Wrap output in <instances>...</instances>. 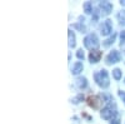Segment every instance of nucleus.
<instances>
[{
	"mask_svg": "<svg viewBox=\"0 0 125 124\" xmlns=\"http://www.w3.org/2000/svg\"><path fill=\"white\" fill-rule=\"evenodd\" d=\"M116 107H115V104L111 101V103H109V105H106L104 109H101V113H100V115H101V118L103 119H105V120H110V119H113L114 117H116Z\"/></svg>",
	"mask_w": 125,
	"mask_h": 124,
	"instance_id": "f03ea898",
	"label": "nucleus"
},
{
	"mask_svg": "<svg viewBox=\"0 0 125 124\" xmlns=\"http://www.w3.org/2000/svg\"><path fill=\"white\" fill-rule=\"evenodd\" d=\"M75 85H76L79 89H85V88L88 87V80H86V78H84V77H79V78H76V80H75Z\"/></svg>",
	"mask_w": 125,
	"mask_h": 124,
	"instance_id": "1a4fd4ad",
	"label": "nucleus"
},
{
	"mask_svg": "<svg viewBox=\"0 0 125 124\" xmlns=\"http://www.w3.org/2000/svg\"><path fill=\"white\" fill-rule=\"evenodd\" d=\"M118 19H119V23L125 26V10H123V11L118 14Z\"/></svg>",
	"mask_w": 125,
	"mask_h": 124,
	"instance_id": "4468645a",
	"label": "nucleus"
},
{
	"mask_svg": "<svg viewBox=\"0 0 125 124\" xmlns=\"http://www.w3.org/2000/svg\"><path fill=\"white\" fill-rule=\"evenodd\" d=\"M113 32V25H111V20H105L101 26H100V33L103 35H109Z\"/></svg>",
	"mask_w": 125,
	"mask_h": 124,
	"instance_id": "423d86ee",
	"label": "nucleus"
},
{
	"mask_svg": "<svg viewBox=\"0 0 125 124\" xmlns=\"http://www.w3.org/2000/svg\"><path fill=\"white\" fill-rule=\"evenodd\" d=\"M68 35H69V46L70 48H74L75 46V44H76V39H75V34H74V32L73 30H68Z\"/></svg>",
	"mask_w": 125,
	"mask_h": 124,
	"instance_id": "9b49d317",
	"label": "nucleus"
},
{
	"mask_svg": "<svg viewBox=\"0 0 125 124\" xmlns=\"http://www.w3.org/2000/svg\"><path fill=\"white\" fill-rule=\"evenodd\" d=\"M98 19H99V14L95 10V11H94V16H93V22H98Z\"/></svg>",
	"mask_w": 125,
	"mask_h": 124,
	"instance_id": "412c9836",
	"label": "nucleus"
},
{
	"mask_svg": "<svg viewBox=\"0 0 125 124\" xmlns=\"http://www.w3.org/2000/svg\"><path fill=\"white\" fill-rule=\"evenodd\" d=\"M83 100H84V95H83V94H79V95H76L75 98L71 99V103H74V104H79V103L83 101Z\"/></svg>",
	"mask_w": 125,
	"mask_h": 124,
	"instance_id": "2eb2a0df",
	"label": "nucleus"
},
{
	"mask_svg": "<svg viewBox=\"0 0 125 124\" xmlns=\"http://www.w3.org/2000/svg\"><path fill=\"white\" fill-rule=\"evenodd\" d=\"M111 124H120V120H119V119H114V120L111 122Z\"/></svg>",
	"mask_w": 125,
	"mask_h": 124,
	"instance_id": "4be33fe9",
	"label": "nucleus"
},
{
	"mask_svg": "<svg viewBox=\"0 0 125 124\" xmlns=\"http://www.w3.org/2000/svg\"><path fill=\"white\" fill-rule=\"evenodd\" d=\"M120 59H121V55H120V53L118 50H113V51H110V53L108 54V56H106V59H105V61H106V64H115V63H118V61H120Z\"/></svg>",
	"mask_w": 125,
	"mask_h": 124,
	"instance_id": "20e7f679",
	"label": "nucleus"
},
{
	"mask_svg": "<svg viewBox=\"0 0 125 124\" xmlns=\"http://www.w3.org/2000/svg\"><path fill=\"white\" fill-rule=\"evenodd\" d=\"M84 11H85L86 14L94 13V11H93V6H91V3H90V1H86V3L84 4Z\"/></svg>",
	"mask_w": 125,
	"mask_h": 124,
	"instance_id": "ddd939ff",
	"label": "nucleus"
},
{
	"mask_svg": "<svg viewBox=\"0 0 125 124\" xmlns=\"http://www.w3.org/2000/svg\"><path fill=\"white\" fill-rule=\"evenodd\" d=\"M74 28L79 29L81 33H85V32H86V29H85V26H84V25H80V24H75V25H74Z\"/></svg>",
	"mask_w": 125,
	"mask_h": 124,
	"instance_id": "f3484780",
	"label": "nucleus"
},
{
	"mask_svg": "<svg viewBox=\"0 0 125 124\" xmlns=\"http://www.w3.org/2000/svg\"><path fill=\"white\" fill-rule=\"evenodd\" d=\"M113 77H114V79L120 80V78H121V70L120 69H114L113 70Z\"/></svg>",
	"mask_w": 125,
	"mask_h": 124,
	"instance_id": "dca6fc26",
	"label": "nucleus"
},
{
	"mask_svg": "<svg viewBox=\"0 0 125 124\" xmlns=\"http://www.w3.org/2000/svg\"><path fill=\"white\" fill-rule=\"evenodd\" d=\"M84 45L86 49H90V50H96V48L99 46V39L96 36V34H89L88 36H85L84 39Z\"/></svg>",
	"mask_w": 125,
	"mask_h": 124,
	"instance_id": "7ed1b4c3",
	"label": "nucleus"
},
{
	"mask_svg": "<svg viewBox=\"0 0 125 124\" xmlns=\"http://www.w3.org/2000/svg\"><path fill=\"white\" fill-rule=\"evenodd\" d=\"M99 8L101 10L103 15H109L113 10V4L110 1H100L99 3Z\"/></svg>",
	"mask_w": 125,
	"mask_h": 124,
	"instance_id": "39448f33",
	"label": "nucleus"
},
{
	"mask_svg": "<svg viewBox=\"0 0 125 124\" xmlns=\"http://www.w3.org/2000/svg\"><path fill=\"white\" fill-rule=\"evenodd\" d=\"M115 39H116V33H113V35H111L110 38H108L106 40H104L103 45H104V46H109V45H111L114 41H115Z\"/></svg>",
	"mask_w": 125,
	"mask_h": 124,
	"instance_id": "f8f14e48",
	"label": "nucleus"
},
{
	"mask_svg": "<svg viewBox=\"0 0 125 124\" xmlns=\"http://www.w3.org/2000/svg\"><path fill=\"white\" fill-rule=\"evenodd\" d=\"M76 56H78L79 59H84V51H83V49H79V50L76 51Z\"/></svg>",
	"mask_w": 125,
	"mask_h": 124,
	"instance_id": "a211bd4d",
	"label": "nucleus"
},
{
	"mask_svg": "<svg viewBox=\"0 0 125 124\" xmlns=\"http://www.w3.org/2000/svg\"><path fill=\"white\" fill-rule=\"evenodd\" d=\"M88 104H89V107H91L93 109H98L99 107H100V104H101V100H100V98L99 97H96V95H91V97H89L88 98Z\"/></svg>",
	"mask_w": 125,
	"mask_h": 124,
	"instance_id": "0eeeda50",
	"label": "nucleus"
},
{
	"mask_svg": "<svg viewBox=\"0 0 125 124\" xmlns=\"http://www.w3.org/2000/svg\"><path fill=\"white\" fill-rule=\"evenodd\" d=\"M119 97L123 99V101L125 103V91H123V90H119Z\"/></svg>",
	"mask_w": 125,
	"mask_h": 124,
	"instance_id": "aec40b11",
	"label": "nucleus"
},
{
	"mask_svg": "<svg viewBox=\"0 0 125 124\" xmlns=\"http://www.w3.org/2000/svg\"><path fill=\"white\" fill-rule=\"evenodd\" d=\"M94 79H95L96 84L101 88H108L110 81H109V75H108V71L105 69H101V70H98L94 73Z\"/></svg>",
	"mask_w": 125,
	"mask_h": 124,
	"instance_id": "f257e3e1",
	"label": "nucleus"
},
{
	"mask_svg": "<svg viewBox=\"0 0 125 124\" xmlns=\"http://www.w3.org/2000/svg\"><path fill=\"white\" fill-rule=\"evenodd\" d=\"M120 4H121L123 6H125V0H121V1H120Z\"/></svg>",
	"mask_w": 125,
	"mask_h": 124,
	"instance_id": "5701e85b",
	"label": "nucleus"
},
{
	"mask_svg": "<svg viewBox=\"0 0 125 124\" xmlns=\"http://www.w3.org/2000/svg\"><path fill=\"white\" fill-rule=\"evenodd\" d=\"M124 43H125V30H123L120 33V44L123 45Z\"/></svg>",
	"mask_w": 125,
	"mask_h": 124,
	"instance_id": "6ab92c4d",
	"label": "nucleus"
},
{
	"mask_svg": "<svg viewBox=\"0 0 125 124\" xmlns=\"http://www.w3.org/2000/svg\"><path fill=\"white\" fill-rule=\"evenodd\" d=\"M100 58H101V51H99V50H93V51H90L89 60H90L91 64L98 63V61L100 60Z\"/></svg>",
	"mask_w": 125,
	"mask_h": 124,
	"instance_id": "6e6552de",
	"label": "nucleus"
},
{
	"mask_svg": "<svg viewBox=\"0 0 125 124\" xmlns=\"http://www.w3.org/2000/svg\"><path fill=\"white\" fill-rule=\"evenodd\" d=\"M83 63H80V61H78V63H75L74 65H73L71 68V74H74V75H78L79 73H81L83 71Z\"/></svg>",
	"mask_w": 125,
	"mask_h": 124,
	"instance_id": "9d476101",
	"label": "nucleus"
}]
</instances>
